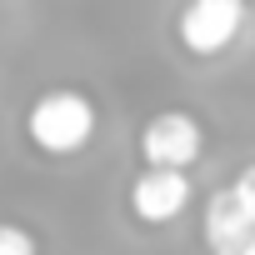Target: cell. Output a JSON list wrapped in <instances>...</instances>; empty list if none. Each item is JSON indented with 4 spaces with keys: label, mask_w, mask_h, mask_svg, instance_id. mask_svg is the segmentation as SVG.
Listing matches in <instances>:
<instances>
[{
    "label": "cell",
    "mask_w": 255,
    "mask_h": 255,
    "mask_svg": "<svg viewBox=\"0 0 255 255\" xmlns=\"http://www.w3.org/2000/svg\"><path fill=\"white\" fill-rule=\"evenodd\" d=\"M25 130L45 155H75L95 135V105L80 90H45L25 115Z\"/></svg>",
    "instance_id": "obj_1"
},
{
    "label": "cell",
    "mask_w": 255,
    "mask_h": 255,
    "mask_svg": "<svg viewBox=\"0 0 255 255\" xmlns=\"http://www.w3.org/2000/svg\"><path fill=\"white\" fill-rule=\"evenodd\" d=\"M245 0H190L180 10V40L190 55H215L240 35Z\"/></svg>",
    "instance_id": "obj_2"
},
{
    "label": "cell",
    "mask_w": 255,
    "mask_h": 255,
    "mask_svg": "<svg viewBox=\"0 0 255 255\" xmlns=\"http://www.w3.org/2000/svg\"><path fill=\"white\" fill-rule=\"evenodd\" d=\"M140 155H145V165H175V170H190L195 155H200V125H195L185 110L155 115L145 130H140Z\"/></svg>",
    "instance_id": "obj_3"
},
{
    "label": "cell",
    "mask_w": 255,
    "mask_h": 255,
    "mask_svg": "<svg viewBox=\"0 0 255 255\" xmlns=\"http://www.w3.org/2000/svg\"><path fill=\"white\" fill-rule=\"evenodd\" d=\"M190 205V175L175 165H150L135 185H130V210L145 225H165Z\"/></svg>",
    "instance_id": "obj_4"
},
{
    "label": "cell",
    "mask_w": 255,
    "mask_h": 255,
    "mask_svg": "<svg viewBox=\"0 0 255 255\" xmlns=\"http://www.w3.org/2000/svg\"><path fill=\"white\" fill-rule=\"evenodd\" d=\"M205 245L215 255H255V220L235 190H215L205 205Z\"/></svg>",
    "instance_id": "obj_5"
},
{
    "label": "cell",
    "mask_w": 255,
    "mask_h": 255,
    "mask_svg": "<svg viewBox=\"0 0 255 255\" xmlns=\"http://www.w3.org/2000/svg\"><path fill=\"white\" fill-rule=\"evenodd\" d=\"M0 255H35V235L20 225H0Z\"/></svg>",
    "instance_id": "obj_6"
},
{
    "label": "cell",
    "mask_w": 255,
    "mask_h": 255,
    "mask_svg": "<svg viewBox=\"0 0 255 255\" xmlns=\"http://www.w3.org/2000/svg\"><path fill=\"white\" fill-rule=\"evenodd\" d=\"M230 190H235V200H240V205L250 210V220H255V165H250V170H245V175H240Z\"/></svg>",
    "instance_id": "obj_7"
}]
</instances>
